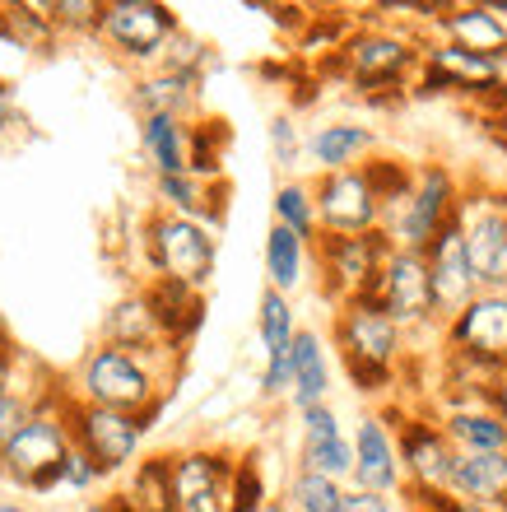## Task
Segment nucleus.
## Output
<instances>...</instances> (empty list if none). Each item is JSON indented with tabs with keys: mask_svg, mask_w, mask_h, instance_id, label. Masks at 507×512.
I'll list each match as a JSON object with an SVG mask.
<instances>
[{
	"mask_svg": "<svg viewBox=\"0 0 507 512\" xmlns=\"http://www.w3.org/2000/svg\"><path fill=\"white\" fill-rule=\"evenodd\" d=\"M182 354L159 345V350H121L98 340L94 350H84L75 364L66 391L84 405H103V410H121V415H149L168 405V391L177 382Z\"/></svg>",
	"mask_w": 507,
	"mask_h": 512,
	"instance_id": "f257e3e1",
	"label": "nucleus"
},
{
	"mask_svg": "<svg viewBox=\"0 0 507 512\" xmlns=\"http://www.w3.org/2000/svg\"><path fill=\"white\" fill-rule=\"evenodd\" d=\"M419 56H424V38L410 28L377 24V19H359L345 47L326 61L349 84V94L373 103V108H401L410 98V84L419 75Z\"/></svg>",
	"mask_w": 507,
	"mask_h": 512,
	"instance_id": "f03ea898",
	"label": "nucleus"
},
{
	"mask_svg": "<svg viewBox=\"0 0 507 512\" xmlns=\"http://www.w3.org/2000/svg\"><path fill=\"white\" fill-rule=\"evenodd\" d=\"M331 354L345 368L349 387L359 396H391L401 382V368L410 359V340L391 317L359 298V303H340L331 308Z\"/></svg>",
	"mask_w": 507,
	"mask_h": 512,
	"instance_id": "7ed1b4c3",
	"label": "nucleus"
},
{
	"mask_svg": "<svg viewBox=\"0 0 507 512\" xmlns=\"http://www.w3.org/2000/svg\"><path fill=\"white\" fill-rule=\"evenodd\" d=\"M66 382L33 391V410L28 419L14 429V438L0 447V485L47 499L61 494V461L70 452V429H66Z\"/></svg>",
	"mask_w": 507,
	"mask_h": 512,
	"instance_id": "20e7f679",
	"label": "nucleus"
},
{
	"mask_svg": "<svg viewBox=\"0 0 507 512\" xmlns=\"http://www.w3.org/2000/svg\"><path fill=\"white\" fill-rule=\"evenodd\" d=\"M447 382H494L507 373V303L503 294H475L438 326Z\"/></svg>",
	"mask_w": 507,
	"mask_h": 512,
	"instance_id": "39448f33",
	"label": "nucleus"
},
{
	"mask_svg": "<svg viewBox=\"0 0 507 512\" xmlns=\"http://www.w3.org/2000/svg\"><path fill=\"white\" fill-rule=\"evenodd\" d=\"M466 196V182L456 173L452 163L442 159H424L414 163V182L396 205L382 210V224L377 229L391 238V247L401 252H424L433 243V233L456 215V205Z\"/></svg>",
	"mask_w": 507,
	"mask_h": 512,
	"instance_id": "423d86ee",
	"label": "nucleus"
},
{
	"mask_svg": "<svg viewBox=\"0 0 507 512\" xmlns=\"http://www.w3.org/2000/svg\"><path fill=\"white\" fill-rule=\"evenodd\" d=\"M140 252H145L149 280H177L205 294L214 280V261H219V233L201 219L149 210L145 229H140Z\"/></svg>",
	"mask_w": 507,
	"mask_h": 512,
	"instance_id": "0eeeda50",
	"label": "nucleus"
},
{
	"mask_svg": "<svg viewBox=\"0 0 507 512\" xmlns=\"http://www.w3.org/2000/svg\"><path fill=\"white\" fill-rule=\"evenodd\" d=\"M182 33V14L163 0H103L94 38L135 70H154L168 42Z\"/></svg>",
	"mask_w": 507,
	"mask_h": 512,
	"instance_id": "6e6552de",
	"label": "nucleus"
},
{
	"mask_svg": "<svg viewBox=\"0 0 507 512\" xmlns=\"http://www.w3.org/2000/svg\"><path fill=\"white\" fill-rule=\"evenodd\" d=\"M391 433H396V461H401L405 503L414 499H438L447 494V475H452L456 447L447 443L438 415L433 410H387Z\"/></svg>",
	"mask_w": 507,
	"mask_h": 512,
	"instance_id": "1a4fd4ad",
	"label": "nucleus"
},
{
	"mask_svg": "<svg viewBox=\"0 0 507 512\" xmlns=\"http://www.w3.org/2000/svg\"><path fill=\"white\" fill-rule=\"evenodd\" d=\"M66 429H70V447H80L84 457L94 461L103 480H117L145 457V424L135 415H121V410H103V405H84L66 391Z\"/></svg>",
	"mask_w": 507,
	"mask_h": 512,
	"instance_id": "9d476101",
	"label": "nucleus"
},
{
	"mask_svg": "<svg viewBox=\"0 0 507 512\" xmlns=\"http://www.w3.org/2000/svg\"><path fill=\"white\" fill-rule=\"evenodd\" d=\"M391 256V238L382 229L373 233H354V238H335L321 233L312 243V261H317V289L321 298L340 308V303H359L373 289L377 270Z\"/></svg>",
	"mask_w": 507,
	"mask_h": 512,
	"instance_id": "9b49d317",
	"label": "nucleus"
},
{
	"mask_svg": "<svg viewBox=\"0 0 507 512\" xmlns=\"http://www.w3.org/2000/svg\"><path fill=\"white\" fill-rule=\"evenodd\" d=\"M461 233H466V256L470 275L480 294H494L507 275V191L484 187V182H466V196L456 205Z\"/></svg>",
	"mask_w": 507,
	"mask_h": 512,
	"instance_id": "f8f14e48",
	"label": "nucleus"
},
{
	"mask_svg": "<svg viewBox=\"0 0 507 512\" xmlns=\"http://www.w3.org/2000/svg\"><path fill=\"white\" fill-rule=\"evenodd\" d=\"M368 303H373L382 317L410 336H424V331H438V312H433V289H428V266L424 252H401L391 247V256L377 270L373 289H368Z\"/></svg>",
	"mask_w": 507,
	"mask_h": 512,
	"instance_id": "ddd939ff",
	"label": "nucleus"
},
{
	"mask_svg": "<svg viewBox=\"0 0 507 512\" xmlns=\"http://www.w3.org/2000/svg\"><path fill=\"white\" fill-rule=\"evenodd\" d=\"M494 84V56H475L452 47V42L424 38V56H419L410 98H470V103H480Z\"/></svg>",
	"mask_w": 507,
	"mask_h": 512,
	"instance_id": "4468645a",
	"label": "nucleus"
},
{
	"mask_svg": "<svg viewBox=\"0 0 507 512\" xmlns=\"http://www.w3.org/2000/svg\"><path fill=\"white\" fill-rule=\"evenodd\" d=\"M173 457V503L177 512H228V480L238 452L224 443H187Z\"/></svg>",
	"mask_w": 507,
	"mask_h": 512,
	"instance_id": "2eb2a0df",
	"label": "nucleus"
},
{
	"mask_svg": "<svg viewBox=\"0 0 507 512\" xmlns=\"http://www.w3.org/2000/svg\"><path fill=\"white\" fill-rule=\"evenodd\" d=\"M312 201H317V229L335 233V238L373 233L377 224H382V205H377L363 168L312 177Z\"/></svg>",
	"mask_w": 507,
	"mask_h": 512,
	"instance_id": "dca6fc26",
	"label": "nucleus"
},
{
	"mask_svg": "<svg viewBox=\"0 0 507 512\" xmlns=\"http://www.w3.org/2000/svg\"><path fill=\"white\" fill-rule=\"evenodd\" d=\"M349 452H354V471L349 485L363 494H382V499H401V461H396V433H391L387 410H368L359 415L354 433H349Z\"/></svg>",
	"mask_w": 507,
	"mask_h": 512,
	"instance_id": "f3484780",
	"label": "nucleus"
},
{
	"mask_svg": "<svg viewBox=\"0 0 507 512\" xmlns=\"http://www.w3.org/2000/svg\"><path fill=\"white\" fill-rule=\"evenodd\" d=\"M424 266H428V289H433V312H438V326L461 312L470 298L480 294L475 289V275H470V256H466V233H461V219H447L433 243L424 247Z\"/></svg>",
	"mask_w": 507,
	"mask_h": 512,
	"instance_id": "a211bd4d",
	"label": "nucleus"
},
{
	"mask_svg": "<svg viewBox=\"0 0 507 512\" xmlns=\"http://www.w3.org/2000/svg\"><path fill=\"white\" fill-rule=\"evenodd\" d=\"M303 471H317L335 485H349V471H354V452H349V433L335 415V405H312L298 415V461Z\"/></svg>",
	"mask_w": 507,
	"mask_h": 512,
	"instance_id": "6ab92c4d",
	"label": "nucleus"
},
{
	"mask_svg": "<svg viewBox=\"0 0 507 512\" xmlns=\"http://www.w3.org/2000/svg\"><path fill=\"white\" fill-rule=\"evenodd\" d=\"M377 131L373 126L354 122V117H331L307 131L303 140V163L312 173H345V168H359L368 154H377Z\"/></svg>",
	"mask_w": 507,
	"mask_h": 512,
	"instance_id": "aec40b11",
	"label": "nucleus"
},
{
	"mask_svg": "<svg viewBox=\"0 0 507 512\" xmlns=\"http://www.w3.org/2000/svg\"><path fill=\"white\" fill-rule=\"evenodd\" d=\"M335 387V368H331V345L317 326H298L294 345H289V405L294 415L326 405Z\"/></svg>",
	"mask_w": 507,
	"mask_h": 512,
	"instance_id": "412c9836",
	"label": "nucleus"
},
{
	"mask_svg": "<svg viewBox=\"0 0 507 512\" xmlns=\"http://www.w3.org/2000/svg\"><path fill=\"white\" fill-rule=\"evenodd\" d=\"M428 38L452 42L475 56H498L507 47V24L489 10V0H447V10L428 28Z\"/></svg>",
	"mask_w": 507,
	"mask_h": 512,
	"instance_id": "4be33fe9",
	"label": "nucleus"
},
{
	"mask_svg": "<svg viewBox=\"0 0 507 512\" xmlns=\"http://www.w3.org/2000/svg\"><path fill=\"white\" fill-rule=\"evenodd\" d=\"M140 289H145L149 308H154L163 345L182 354L191 340H196V331L205 326V294L201 289H187V284H177V280H145Z\"/></svg>",
	"mask_w": 507,
	"mask_h": 512,
	"instance_id": "5701e85b",
	"label": "nucleus"
},
{
	"mask_svg": "<svg viewBox=\"0 0 507 512\" xmlns=\"http://www.w3.org/2000/svg\"><path fill=\"white\" fill-rule=\"evenodd\" d=\"M201 80H187V75H173V70H140L131 84V108L140 117H182L191 122L196 108H201Z\"/></svg>",
	"mask_w": 507,
	"mask_h": 512,
	"instance_id": "b1692460",
	"label": "nucleus"
},
{
	"mask_svg": "<svg viewBox=\"0 0 507 512\" xmlns=\"http://www.w3.org/2000/svg\"><path fill=\"white\" fill-rule=\"evenodd\" d=\"M447 499L507 503V452H456L447 475Z\"/></svg>",
	"mask_w": 507,
	"mask_h": 512,
	"instance_id": "393cba45",
	"label": "nucleus"
},
{
	"mask_svg": "<svg viewBox=\"0 0 507 512\" xmlns=\"http://www.w3.org/2000/svg\"><path fill=\"white\" fill-rule=\"evenodd\" d=\"M103 340L107 345H121V350H159L163 331L154 322V308H149L145 289H131L121 294L103 317Z\"/></svg>",
	"mask_w": 507,
	"mask_h": 512,
	"instance_id": "a878e982",
	"label": "nucleus"
},
{
	"mask_svg": "<svg viewBox=\"0 0 507 512\" xmlns=\"http://www.w3.org/2000/svg\"><path fill=\"white\" fill-rule=\"evenodd\" d=\"M261 261H266V289L294 298L307 284V270H312V247L303 238H294L289 229H280V224H270Z\"/></svg>",
	"mask_w": 507,
	"mask_h": 512,
	"instance_id": "bb28decb",
	"label": "nucleus"
},
{
	"mask_svg": "<svg viewBox=\"0 0 507 512\" xmlns=\"http://www.w3.org/2000/svg\"><path fill=\"white\" fill-rule=\"evenodd\" d=\"M121 494L131 499L135 512H177L173 503V457L168 452H149L126 471Z\"/></svg>",
	"mask_w": 507,
	"mask_h": 512,
	"instance_id": "cd10ccee",
	"label": "nucleus"
},
{
	"mask_svg": "<svg viewBox=\"0 0 507 512\" xmlns=\"http://www.w3.org/2000/svg\"><path fill=\"white\" fill-rule=\"evenodd\" d=\"M140 154L149 173H187V122L182 117H140Z\"/></svg>",
	"mask_w": 507,
	"mask_h": 512,
	"instance_id": "c85d7f7f",
	"label": "nucleus"
},
{
	"mask_svg": "<svg viewBox=\"0 0 507 512\" xmlns=\"http://www.w3.org/2000/svg\"><path fill=\"white\" fill-rule=\"evenodd\" d=\"M233 145L224 117H191L187 122V173L201 182H224V154Z\"/></svg>",
	"mask_w": 507,
	"mask_h": 512,
	"instance_id": "c756f323",
	"label": "nucleus"
},
{
	"mask_svg": "<svg viewBox=\"0 0 507 512\" xmlns=\"http://www.w3.org/2000/svg\"><path fill=\"white\" fill-rule=\"evenodd\" d=\"M270 224L289 229L294 238H303L307 247L321 238L317 229V201H312V177H284L275 187V201H270Z\"/></svg>",
	"mask_w": 507,
	"mask_h": 512,
	"instance_id": "7c9ffc66",
	"label": "nucleus"
},
{
	"mask_svg": "<svg viewBox=\"0 0 507 512\" xmlns=\"http://www.w3.org/2000/svg\"><path fill=\"white\" fill-rule=\"evenodd\" d=\"M294 336H298L294 298L275 294V289H261V303H256V345H261V359L289 354Z\"/></svg>",
	"mask_w": 507,
	"mask_h": 512,
	"instance_id": "2f4dec72",
	"label": "nucleus"
},
{
	"mask_svg": "<svg viewBox=\"0 0 507 512\" xmlns=\"http://www.w3.org/2000/svg\"><path fill=\"white\" fill-rule=\"evenodd\" d=\"M354 33V19H345L340 10H307L303 28H298V56H317L321 66L331 61L340 47H345V38Z\"/></svg>",
	"mask_w": 507,
	"mask_h": 512,
	"instance_id": "473e14b6",
	"label": "nucleus"
},
{
	"mask_svg": "<svg viewBox=\"0 0 507 512\" xmlns=\"http://www.w3.org/2000/svg\"><path fill=\"white\" fill-rule=\"evenodd\" d=\"M359 168H363V177H368V187H373V196H377L382 210L401 201L405 191H410V182H414V163L405 159V154H387V149L368 154Z\"/></svg>",
	"mask_w": 507,
	"mask_h": 512,
	"instance_id": "72a5a7b5",
	"label": "nucleus"
},
{
	"mask_svg": "<svg viewBox=\"0 0 507 512\" xmlns=\"http://www.w3.org/2000/svg\"><path fill=\"white\" fill-rule=\"evenodd\" d=\"M5 19H10V33H14V47L19 52H42V47H52L56 28H52V14H47V0H10L5 5Z\"/></svg>",
	"mask_w": 507,
	"mask_h": 512,
	"instance_id": "f704fd0d",
	"label": "nucleus"
},
{
	"mask_svg": "<svg viewBox=\"0 0 507 512\" xmlns=\"http://www.w3.org/2000/svg\"><path fill=\"white\" fill-rule=\"evenodd\" d=\"M275 499L266 480V466L256 452H238L233 461V480H228V512H256Z\"/></svg>",
	"mask_w": 507,
	"mask_h": 512,
	"instance_id": "c9c22d12",
	"label": "nucleus"
},
{
	"mask_svg": "<svg viewBox=\"0 0 507 512\" xmlns=\"http://www.w3.org/2000/svg\"><path fill=\"white\" fill-rule=\"evenodd\" d=\"M340 489H345V485H335V480H326V475L294 466L280 499H284V508H289V512H335Z\"/></svg>",
	"mask_w": 507,
	"mask_h": 512,
	"instance_id": "e433bc0d",
	"label": "nucleus"
},
{
	"mask_svg": "<svg viewBox=\"0 0 507 512\" xmlns=\"http://www.w3.org/2000/svg\"><path fill=\"white\" fill-rule=\"evenodd\" d=\"M266 135H270V159H275V168H280L284 177H298V168H303V140H307L298 117L294 112H275Z\"/></svg>",
	"mask_w": 507,
	"mask_h": 512,
	"instance_id": "4c0bfd02",
	"label": "nucleus"
},
{
	"mask_svg": "<svg viewBox=\"0 0 507 512\" xmlns=\"http://www.w3.org/2000/svg\"><path fill=\"white\" fill-rule=\"evenodd\" d=\"M210 61H214V52L205 47L201 38H191L187 28H182V33L168 42V52L159 56L163 70H173V75H187V80H201V84H205V70H210Z\"/></svg>",
	"mask_w": 507,
	"mask_h": 512,
	"instance_id": "58836bf2",
	"label": "nucleus"
},
{
	"mask_svg": "<svg viewBox=\"0 0 507 512\" xmlns=\"http://www.w3.org/2000/svg\"><path fill=\"white\" fill-rule=\"evenodd\" d=\"M98 5H103V0H47L56 38H94Z\"/></svg>",
	"mask_w": 507,
	"mask_h": 512,
	"instance_id": "ea45409f",
	"label": "nucleus"
},
{
	"mask_svg": "<svg viewBox=\"0 0 507 512\" xmlns=\"http://www.w3.org/2000/svg\"><path fill=\"white\" fill-rule=\"evenodd\" d=\"M103 471H98L94 461L84 457L80 447H70L66 461H61V494H80V499H89L94 489H103Z\"/></svg>",
	"mask_w": 507,
	"mask_h": 512,
	"instance_id": "a19ab883",
	"label": "nucleus"
},
{
	"mask_svg": "<svg viewBox=\"0 0 507 512\" xmlns=\"http://www.w3.org/2000/svg\"><path fill=\"white\" fill-rule=\"evenodd\" d=\"M33 391L38 387H14L0 396V447L14 438V429L28 419V410H33Z\"/></svg>",
	"mask_w": 507,
	"mask_h": 512,
	"instance_id": "79ce46f5",
	"label": "nucleus"
},
{
	"mask_svg": "<svg viewBox=\"0 0 507 512\" xmlns=\"http://www.w3.org/2000/svg\"><path fill=\"white\" fill-rule=\"evenodd\" d=\"M335 512H401V499H382V494H363V489L345 485Z\"/></svg>",
	"mask_w": 507,
	"mask_h": 512,
	"instance_id": "37998d69",
	"label": "nucleus"
},
{
	"mask_svg": "<svg viewBox=\"0 0 507 512\" xmlns=\"http://www.w3.org/2000/svg\"><path fill=\"white\" fill-rule=\"evenodd\" d=\"M14 387H24V382H19V350H14V345H0V396Z\"/></svg>",
	"mask_w": 507,
	"mask_h": 512,
	"instance_id": "c03bdc74",
	"label": "nucleus"
},
{
	"mask_svg": "<svg viewBox=\"0 0 507 512\" xmlns=\"http://www.w3.org/2000/svg\"><path fill=\"white\" fill-rule=\"evenodd\" d=\"M484 401H489V410H494V415L507 424V373H503V378H494L489 387H484Z\"/></svg>",
	"mask_w": 507,
	"mask_h": 512,
	"instance_id": "a18cd8bd",
	"label": "nucleus"
},
{
	"mask_svg": "<svg viewBox=\"0 0 507 512\" xmlns=\"http://www.w3.org/2000/svg\"><path fill=\"white\" fill-rule=\"evenodd\" d=\"M14 126H24V117L14 112V98H0V149H5V140L14 135Z\"/></svg>",
	"mask_w": 507,
	"mask_h": 512,
	"instance_id": "49530a36",
	"label": "nucleus"
},
{
	"mask_svg": "<svg viewBox=\"0 0 507 512\" xmlns=\"http://www.w3.org/2000/svg\"><path fill=\"white\" fill-rule=\"evenodd\" d=\"M442 508L447 512H507V503H456L442 494Z\"/></svg>",
	"mask_w": 507,
	"mask_h": 512,
	"instance_id": "de8ad7c7",
	"label": "nucleus"
},
{
	"mask_svg": "<svg viewBox=\"0 0 507 512\" xmlns=\"http://www.w3.org/2000/svg\"><path fill=\"white\" fill-rule=\"evenodd\" d=\"M410 512H447V508H442V494H438V499H414Z\"/></svg>",
	"mask_w": 507,
	"mask_h": 512,
	"instance_id": "09e8293b",
	"label": "nucleus"
},
{
	"mask_svg": "<svg viewBox=\"0 0 507 512\" xmlns=\"http://www.w3.org/2000/svg\"><path fill=\"white\" fill-rule=\"evenodd\" d=\"M0 512H33L24 499H14V494H0Z\"/></svg>",
	"mask_w": 507,
	"mask_h": 512,
	"instance_id": "8fccbe9b",
	"label": "nucleus"
},
{
	"mask_svg": "<svg viewBox=\"0 0 507 512\" xmlns=\"http://www.w3.org/2000/svg\"><path fill=\"white\" fill-rule=\"evenodd\" d=\"M494 75H498V84H503V89H507V47L494 56Z\"/></svg>",
	"mask_w": 507,
	"mask_h": 512,
	"instance_id": "3c124183",
	"label": "nucleus"
},
{
	"mask_svg": "<svg viewBox=\"0 0 507 512\" xmlns=\"http://www.w3.org/2000/svg\"><path fill=\"white\" fill-rule=\"evenodd\" d=\"M80 512H112V508H107V494H103V499H84Z\"/></svg>",
	"mask_w": 507,
	"mask_h": 512,
	"instance_id": "603ef678",
	"label": "nucleus"
},
{
	"mask_svg": "<svg viewBox=\"0 0 507 512\" xmlns=\"http://www.w3.org/2000/svg\"><path fill=\"white\" fill-rule=\"evenodd\" d=\"M256 512H289V508H284V499H280V494H275V499H270L266 508H256Z\"/></svg>",
	"mask_w": 507,
	"mask_h": 512,
	"instance_id": "864d4df0",
	"label": "nucleus"
},
{
	"mask_svg": "<svg viewBox=\"0 0 507 512\" xmlns=\"http://www.w3.org/2000/svg\"><path fill=\"white\" fill-rule=\"evenodd\" d=\"M489 10H494L498 19H503V24H507V0H489Z\"/></svg>",
	"mask_w": 507,
	"mask_h": 512,
	"instance_id": "5fc2aeb1",
	"label": "nucleus"
},
{
	"mask_svg": "<svg viewBox=\"0 0 507 512\" xmlns=\"http://www.w3.org/2000/svg\"><path fill=\"white\" fill-rule=\"evenodd\" d=\"M0 345H14V336H10V326H5V317H0Z\"/></svg>",
	"mask_w": 507,
	"mask_h": 512,
	"instance_id": "6e6d98bb",
	"label": "nucleus"
},
{
	"mask_svg": "<svg viewBox=\"0 0 507 512\" xmlns=\"http://www.w3.org/2000/svg\"><path fill=\"white\" fill-rule=\"evenodd\" d=\"M0 98H14V84L10 80H0Z\"/></svg>",
	"mask_w": 507,
	"mask_h": 512,
	"instance_id": "4d7b16f0",
	"label": "nucleus"
},
{
	"mask_svg": "<svg viewBox=\"0 0 507 512\" xmlns=\"http://www.w3.org/2000/svg\"><path fill=\"white\" fill-rule=\"evenodd\" d=\"M494 294H503V303H507V275H503V284H498V289H494Z\"/></svg>",
	"mask_w": 507,
	"mask_h": 512,
	"instance_id": "13d9d810",
	"label": "nucleus"
}]
</instances>
